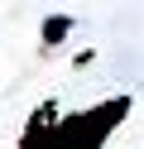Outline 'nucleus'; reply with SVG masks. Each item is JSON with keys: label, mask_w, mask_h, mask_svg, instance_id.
Listing matches in <instances>:
<instances>
[{"label": "nucleus", "mask_w": 144, "mask_h": 149, "mask_svg": "<svg viewBox=\"0 0 144 149\" xmlns=\"http://www.w3.org/2000/svg\"><path fill=\"white\" fill-rule=\"evenodd\" d=\"M77 29L72 15H48L43 19V48H58V43H67V34Z\"/></svg>", "instance_id": "obj_1"}]
</instances>
